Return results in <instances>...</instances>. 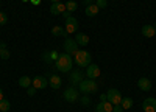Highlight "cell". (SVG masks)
<instances>
[{
    "instance_id": "cell-21",
    "label": "cell",
    "mask_w": 156,
    "mask_h": 112,
    "mask_svg": "<svg viewBox=\"0 0 156 112\" xmlns=\"http://www.w3.org/2000/svg\"><path fill=\"white\" fill-rule=\"evenodd\" d=\"M78 9V3L75 2V0H69V2H66V11L69 12H73Z\"/></svg>"
},
{
    "instance_id": "cell-30",
    "label": "cell",
    "mask_w": 156,
    "mask_h": 112,
    "mask_svg": "<svg viewBox=\"0 0 156 112\" xmlns=\"http://www.w3.org/2000/svg\"><path fill=\"white\" fill-rule=\"evenodd\" d=\"M112 112H123V107H122L120 104H115L114 109H112Z\"/></svg>"
},
{
    "instance_id": "cell-29",
    "label": "cell",
    "mask_w": 156,
    "mask_h": 112,
    "mask_svg": "<svg viewBox=\"0 0 156 112\" xmlns=\"http://www.w3.org/2000/svg\"><path fill=\"white\" fill-rule=\"evenodd\" d=\"M36 90H37V89H34V87L31 86V87H28V89H27V93H28L30 97H33V95L36 93Z\"/></svg>"
},
{
    "instance_id": "cell-10",
    "label": "cell",
    "mask_w": 156,
    "mask_h": 112,
    "mask_svg": "<svg viewBox=\"0 0 156 112\" xmlns=\"http://www.w3.org/2000/svg\"><path fill=\"white\" fill-rule=\"evenodd\" d=\"M66 11V3H61V2H56V3H51L50 6V12L53 16H59Z\"/></svg>"
},
{
    "instance_id": "cell-34",
    "label": "cell",
    "mask_w": 156,
    "mask_h": 112,
    "mask_svg": "<svg viewBox=\"0 0 156 112\" xmlns=\"http://www.w3.org/2000/svg\"><path fill=\"white\" fill-rule=\"evenodd\" d=\"M2 100H3V90L0 89V101H2Z\"/></svg>"
},
{
    "instance_id": "cell-17",
    "label": "cell",
    "mask_w": 156,
    "mask_h": 112,
    "mask_svg": "<svg viewBox=\"0 0 156 112\" xmlns=\"http://www.w3.org/2000/svg\"><path fill=\"white\" fill-rule=\"evenodd\" d=\"M75 41L78 42V45H81V47H86L89 44V36L84 34V33H76V37H75Z\"/></svg>"
},
{
    "instance_id": "cell-9",
    "label": "cell",
    "mask_w": 156,
    "mask_h": 112,
    "mask_svg": "<svg viewBox=\"0 0 156 112\" xmlns=\"http://www.w3.org/2000/svg\"><path fill=\"white\" fill-rule=\"evenodd\" d=\"M66 33H69V34L78 33V20L75 17H70L66 20Z\"/></svg>"
},
{
    "instance_id": "cell-3",
    "label": "cell",
    "mask_w": 156,
    "mask_h": 112,
    "mask_svg": "<svg viewBox=\"0 0 156 112\" xmlns=\"http://www.w3.org/2000/svg\"><path fill=\"white\" fill-rule=\"evenodd\" d=\"M78 89H80V92L81 93H84V95H89V93H94V92H97L98 90V86H97V83L94 81V80H83L80 84H78Z\"/></svg>"
},
{
    "instance_id": "cell-27",
    "label": "cell",
    "mask_w": 156,
    "mask_h": 112,
    "mask_svg": "<svg viewBox=\"0 0 156 112\" xmlns=\"http://www.w3.org/2000/svg\"><path fill=\"white\" fill-rule=\"evenodd\" d=\"M98 8H106V5H108V2L106 0H97V3H95Z\"/></svg>"
},
{
    "instance_id": "cell-15",
    "label": "cell",
    "mask_w": 156,
    "mask_h": 112,
    "mask_svg": "<svg viewBox=\"0 0 156 112\" xmlns=\"http://www.w3.org/2000/svg\"><path fill=\"white\" fill-rule=\"evenodd\" d=\"M48 84L51 89H59L61 84H62V80L58 76V75H51V76L48 78Z\"/></svg>"
},
{
    "instance_id": "cell-2",
    "label": "cell",
    "mask_w": 156,
    "mask_h": 112,
    "mask_svg": "<svg viewBox=\"0 0 156 112\" xmlns=\"http://www.w3.org/2000/svg\"><path fill=\"white\" fill-rule=\"evenodd\" d=\"M90 59H92V56H90V53L86 52V50H78L73 55V62L78 67H87L90 64Z\"/></svg>"
},
{
    "instance_id": "cell-38",
    "label": "cell",
    "mask_w": 156,
    "mask_h": 112,
    "mask_svg": "<svg viewBox=\"0 0 156 112\" xmlns=\"http://www.w3.org/2000/svg\"><path fill=\"white\" fill-rule=\"evenodd\" d=\"M0 6H2V3H0Z\"/></svg>"
},
{
    "instance_id": "cell-18",
    "label": "cell",
    "mask_w": 156,
    "mask_h": 112,
    "mask_svg": "<svg viewBox=\"0 0 156 112\" xmlns=\"http://www.w3.org/2000/svg\"><path fill=\"white\" fill-rule=\"evenodd\" d=\"M140 31H142V34H144L145 37H153L156 34V30H154L153 25H144Z\"/></svg>"
},
{
    "instance_id": "cell-37",
    "label": "cell",
    "mask_w": 156,
    "mask_h": 112,
    "mask_svg": "<svg viewBox=\"0 0 156 112\" xmlns=\"http://www.w3.org/2000/svg\"><path fill=\"white\" fill-rule=\"evenodd\" d=\"M153 27H154V30H156V22H154V25H153Z\"/></svg>"
},
{
    "instance_id": "cell-25",
    "label": "cell",
    "mask_w": 156,
    "mask_h": 112,
    "mask_svg": "<svg viewBox=\"0 0 156 112\" xmlns=\"http://www.w3.org/2000/svg\"><path fill=\"white\" fill-rule=\"evenodd\" d=\"M80 103H81L83 106H89V104H90V98H89L87 95H83V97L80 98Z\"/></svg>"
},
{
    "instance_id": "cell-4",
    "label": "cell",
    "mask_w": 156,
    "mask_h": 112,
    "mask_svg": "<svg viewBox=\"0 0 156 112\" xmlns=\"http://www.w3.org/2000/svg\"><path fill=\"white\" fill-rule=\"evenodd\" d=\"M106 98H108V101L112 104V106H115V104H120L122 103V93L117 90V89H109L108 90V93H106Z\"/></svg>"
},
{
    "instance_id": "cell-6",
    "label": "cell",
    "mask_w": 156,
    "mask_h": 112,
    "mask_svg": "<svg viewBox=\"0 0 156 112\" xmlns=\"http://www.w3.org/2000/svg\"><path fill=\"white\" fill-rule=\"evenodd\" d=\"M62 97L67 103H75L78 100V90L75 89V87H69V89H66V92H64Z\"/></svg>"
},
{
    "instance_id": "cell-8",
    "label": "cell",
    "mask_w": 156,
    "mask_h": 112,
    "mask_svg": "<svg viewBox=\"0 0 156 112\" xmlns=\"http://www.w3.org/2000/svg\"><path fill=\"white\" fill-rule=\"evenodd\" d=\"M142 109H144V112H156V100L153 97L145 98L142 103Z\"/></svg>"
},
{
    "instance_id": "cell-12",
    "label": "cell",
    "mask_w": 156,
    "mask_h": 112,
    "mask_svg": "<svg viewBox=\"0 0 156 112\" xmlns=\"http://www.w3.org/2000/svg\"><path fill=\"white\" fill-rule=\"evenodd\" d=\"M70 84L72 86H78L81 81H83V73L80 72V70H73V72H70Z\"/></svg>"
},
{
    "instance_id": "cell-33",
    "label": "cell",
    "mask_w": 156,
    "mask_h": 112,
    "mask_svg": "<svg viewBox=\"0 0 156 112\" xmlns=\"http://www.w3.org/2000/svg\"><path fill=\"white\" fill-rule=\"evenodd\" d=\"M30 2H31L33 5H39V3H41V0H30Z\"/></svg>"
},
{
    "instance_id": "cell-32",
    "label": "cell",
    "mask_w": 156,
    "mask_h": 112,
    "mask_svg": "<svg viewBox=\"0 0 156 112\" xmlns=\"http://www.w3.org/2000/svg\"><path fill=\"white\" fill-rule=\"evenodd\" d=\"M100 101H108V98H106V93H101V95H100Z\"/></svg>"
},
{
    "instance_id": "cell-1",
    "label": "cell",
    "mask_w": 156,
    "mask_h": 112,
    "mask_svg": "<svg viewBox=\"0 0 156 112\" xmlns=\"http://www.w3.org/2000/svg\"><path fill=\"white\" fill-rule=\"evenodd\" d=\"M72 66H73V59L70 55L67 53H61L58 56V59L55 61V67L56 70L62 72V73H66V72H70L72 70Z\"/></svg>"
},
{
    "instance_id": "cell-31",
    "label": "cell",
    "mask_w": 156,
    "mask_h": 112,
    "mask_svg": "<svg viewBox=\"0 0 156 112\" xmlns=\"http://www.w3.org/2000/svg\"><path fill=\"white\" fill-rule=\"evenodd\" d=\"M62 17H64V19L67 20V19H70L72 16H70V12H69V11H64V12H62Z\"/></svg>"
},
{
    "instance_id": "cell-22",
    "label": "cell",
    "mask_w": 156,
    "mask_h": 112,
    "mask_svg": "<svg viewBox=\"0 0 156 112\" xmlns=\"http://www.w3.org/2000/svg\"><path fill=\"white\" fill-rule=\"evenodd\" d=\"M120 106L123 107V110H125V109H131V107H133V100H131V98H122Z\"/></svg>"
},
{
    "instance_id": "cell-5",
    "label": "cell",
    "mask_w": 156,
    "mask_h": 112,
    "mask_svg": "<svg viewBox=\"0 0 156 112\" xmlns=\"http://www.w3.org/2000/svg\"><path fill=\"white\" fill-rule=\"evenodd\" d=\"M76 52H78V42L75 39H70V37L66 39V42H64V53L73 56Z\"/></svg>"
},
{
    "instance_id": "cell-26",
    "label": "cell",
    "mask_w": 156,
    "mask_h": 112,
    "mask_svg": "<svg viewBox=\"0 0 156 112\" xmlns=\"http://www.w3.org/2000/svg\"><path fill=\"white\" fill-rule=\"evenodd\" d=\"M6 22H8V16L5 14V12L0 11V25H5Z\"/></svg>"
},
{
    "instance_id": "cell-20",
    "label": "cell",
    "mask_w": 156,
    "mask_h": 112,
    "mask_svg": "<svg viewBox=\"0 0 156 112\" xmlns=\"http://www.w3.org/2000/svg\"><path fill=\"white\" fill-rule=\"evenodd\" d=\"M51 34L53 36H66V28L59 27V25H55V27L51 28Z\"/></svg>"
},
{
    "instance_id": "cell-14",
    "label": "cell",
    "mask_w": 156,
    "mask_h": 112,
    "mask_svg": "<svg viewBox=\"0 0 156 112\" xmlns=\"http://www.w3.org/2000/svg\"><path fill=\"white\" fill-rule=\"evenodd\" d=\"M137 87L144 92H150L151 90V81L148 78H139L137 81Z\"/></svg>"
},
{
    "instance_id": "cell-19",
    "label": "cell",
    "mask_w": 156,
    "mask_h": 112,
    "mask_svg": "<svg viewBox=\"0 0 156 112\" xmlns=\"http://www.w3.org/2000/svg\"><path fill=\"white\" fill-rule=\"evenodd\" d=\"M31 83H33V80H31V78H28V76H20V78H19V81H17V84H19L20 87H25V89L31 87Z\"/></svg>"
},
{
    "instance_id": "cell-24",
    "label": "cell",
    "mask_w": 156,
    "mask_h": 112,
    "mask_svg": "<svg viewBox=\"0 0 156 112\" xmlns=\"http://www.w3.org/2000/svg\"><path fill=\"white\" fill-rule=\"evenodd\" d=\"M9 56H11V55H9V52L6 50V47L0 50V58H2V59H9Z\"/></svg>"
},
{
    "instance_id": "cell-16",
    "label": "cell",
    "mask_w": 156,
    "mask_h": 112,
    "mask_svg": "<svg viewBox=\"0 0 156 112\" xmlns=\"http://www.w3.org/2000/svg\"><path fill=\"white\" fill-rule=\"evenodd\" d=\"M98 11H100V8L97 6V5H87L86 6V9H84V12H86V16L87 17H95L97 14H98Z\"/></svg>"
},
{
    "instance_id": "cell-28",
    "label": "cell",
    "mask_w": 156,
    "mask_h": 112,
    "mask_svg": "<svg viewBox=\"0 0 156 112\" xmlns=\"http://www.w3.org/2000/svg\"><path fill=\"white\" fill-rule=\"evenodd\" d=\"M48 56H50V59H51V61H56L59 55H58V53L55 52V50H53V52H48Z\"/></svg>"
},
{
    "instance_id": "cell-23",
    "label": "cell",
    "mask_w": 156,
    "mask_h": 112,
    "mask_svg": "<svg viewBox=\"0 0 156 112\" xmlns=\"http://www.w3.org/2000/svg\"><path fill=\"white\" fill-rule=\"evenodd\" d=\"M11 109V104H9V101H8V100H2V101H0V110H2V112H8Z\"/></svg>"
},
{
    "instance_id": "cell-11",
    "label": "cell",
    "mask_w": 156,
    "mask_h": 112,
    "mask_svg": "<svg viewBox=\"0 0 156 112\" xmlns=\"http://www.w3.org/2000/svg\"><path fill=\"white\" fill-rule=\"evenodd\" d=\"M47 84H48V80L45 76H36L31 83L34 89H44V87H47Z\"/></svg>"
},
{
    "instance_id": "cell-36",
    "label": "cell",
    "mask_w": 156,
    "mask_h": 112,
    "mask_svg": "<svg viewBox=\"0 0 156 112\" xmlns=\"http://www.w3.org/2000/svg\"><path fill=\"white\" fill-rule=\"evenodd\" d=\"M51 3H56V2H61V0H50Z\"/></svg>"
},
{
    "instance_id": "cell-35",
    "label": "cell",
    "mask_w": 156,
    "mask_h": 112,
    "mask_svg": "<svg viewBox=\"0 0 156 112\" xmlns=\"http://www.w3.org/2000/svg\"><path fill=\"white\" fill-rule=\"evenodd\" d=\"M2 48H5V44H3L2 41H0V50H2Z\"/></svg>"
},
{
    "instance_id": "cell-13",
    "label": "cell",
    "mask_w": 156,
    "mask_h": 112,
    "mask_svg": "<svg viewBox=\"0 0 156 112\" xmlns=\"http://www.w3.org/2000/svg\"><path fill=\"white\" fill-rule=\"evenodd\" d=\"M112 109H114V106L109 101H100L95 106V112H112Z\"/></svg>"
},
{
    "instance_id": "cell-7",
    "label": "cell",
    "mask_w": 156,
    "mask_h": 112,
    "mask_svg": "<svg viewBox=\"0 0 156 112\" xmlns=\"http://www.w3.org/2000/svg\"><path fill=\"white\" fill-rule=\"evenodd\" d=\"M86 75H87V78H90V80L98 78L100 76V67L97 64H89L86 67Z\"/></svg>"
}]
</instances>
